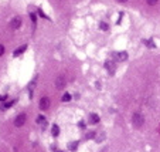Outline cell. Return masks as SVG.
I'll return each mask as SVG.
<instances>
[{
  "label": "cell",
  "instance_id": "obj_12",
  "mask_svg": "<svg viewBox=\"0 0 160 152\" xmlns=\"http://www.w3.org/2000/svg\"><path fill=\"white\" fill-rule=\"evenodd\" d=\"M146 2H148L149 6H154V4H156L157 2H159V0H146Z\"/></svg>",
  "mask_w": 160,
  "mask_h": 152
},
{
  "label": "cell",
  "instance_id": "obj_13",
  "mask_svg": "<svg viewBox=\"0 0 160 152\" xmlns=\"http://www.w3.org/2000/svg\"><path fill=\"white\" fill-rule=\"evenodd\" d=\"M70 100H71V95H70V94H64L62 101H70Z\"/></svg>",
  "mask_w": 160,
  "mask_h": 152
},
{
  "label": "cell",
  "instance_id": "obj_7",
  "mask_svg": "<svg viewBox=\"0 0 160 152\" xmlns=\"http://www.w3.org/2000/svg\"><path fill=\"white\" fill-rule=\"evenodd\" d=\"M105 68L106 70H109L111 73H113V68H115V64H113V61H111V60H108L105 63Z\"/></svg>",
  "mask_w": 160,
  "mask_h": 152
},
{
  "label": "cell",
  "instance_id": "obj_2",
  "mask_svg": "<svg viewBox=\"0 0 160 152\" xmlns=\"http://www.w3.org/2000/svg\"><path fill=\"white\" fill-rule=\"evenodd\" d=\"M24 122H26V114H18L17 117H16V119H14V125L16 127H23L24 125Z\"/></svg>",
  "mask_w": 160,
  "mask_h": 152
},
{
  "label": "cell",
  "instance_id": "obj_11",
  "mask_svg": "<svg viewBox=\"0 0 160 152\" xmlns=\"http://www.w3.org/2000/svg\"><path fill=\"white\" fill-rule=\"evenodd\" d=\"M52 134H54V137L58 135V127L57 125H52Z\"/></svg>",
  "mask_w": 160,
  "mask_h": 152
},
{
  "label": "cell",
  "instance_id": "obj_14",
  "mask_svg": "<svg viewBox=\"0 0 160 152\" xmlns=\"http://www.w3.org/2000/svg\"><path fill=\"white\" fill-rule=\"evenodd\" d=\"M101 29H102V30H108V24H106V23H101Z\"/></svg>",
  "mask_w": 160,
  "mask_h": 152
},
{
  "label": "cell",
  "instance_id": "obj_8",
  "mask_svg": "<svg viewBox=\"0 0 160 152\" xmlns=\"http://www.w3.org/2000/svg\"><path fill=\"white\" fill-rule=\"evenodd\" d=\"M89 122L91 124H97V122H99V117H98L97 114H91L89 115Z\"/></svg>",
  "mask_w": 160,
  "mask_h": 152
},
{
  "label": "cell",
  "instance_id": "obj_17",
  "mask_svg": "<svg viewBox=\"0 0 160 152\" xmlns=\"http://www.w3.org/2000/svg\"><path fill=\"white\" fill-rule=\"evenodd\" d=\"M6 100V97H0V101H4Z\"/></svg>",
  "mask_w": 160,
  "mask_h": 152
},
{
  "label": "cell",
  "instance_id": "obj_1",
  "mask_svg": "<svg viewBox=\"0 0 160 152\" xmlns=\"http://www.w3.org/2000/svg\"><path fill=\"white\" fill-rule=\"evenodd\" d=\"M132 122H133V125H135V128L143 127V124H145V117H143V114L135 113L132 115Z\"/></svg>",
  "mask_w": 160,
  "mask_h": 152
},
{
  "label": "cell",
  "instance_id": "obj_4",
  "mask_svg": "<svg viewBox=\"0 0 160 152\" xmlns=\"http://www.w3.org/2000/svg\"><path fill=\"white\" fill-rule=\"evenodd\" d=\"M113 55H115V58H116V60H118V61H125V60H126V57H128V54H126V53H125V51L115 53V54H113Z\"/></svg>",
  "mask_w": 160,
  "mask_h": 152
},
{
  "label": "cell",
  "instance_id": "obj_9",
  "mask_svg": "<svg viewBox=\"0 0 160 152\" xmlns=\"http://www.w3.org/2000/svg\"><path fill=\"white\" fill-rule=\"evenodd\" d=\"M24 50H26V46H21L20 49H18V50H16V51H14V55H16V57H17V55L20 54V53H23V51H24Z\"/></svg>",
  "mask_w": 160,
  "mask_h": 152
},
{
  "label": "cell",
  "instance_id": "obj_16",
  "mask_svg": "<svg viewBox=\"0 0 160 152\" xmlns=\"http://www.w3.org/2000/svg\"><path fill=\"white\" fill-rule=\"evenodd\" d=\"M37 122H44V117H38V118H37Z\"/></svg>",
  "mask_w": 160,
  "mask_h": 152
},
{
  "label": "cell",
  "instance_id": "obj_5",
  "mask_svg": "<svg viewBox=\"0 0 160 152\" xmlns=\"http://www.w3.org/2000/svg\"><path fill=\"white\" fill-rule=\"evenodd\" d=\"M10 26H12V29L17 30V29H20V26H21V20H20V18H17V17L13 18V20H12V24H10Z\"/></svg>",
  "mask_w": 160,
  "mask_h": 152
},
{
  "label": "cell",
  "instance_id": "obj_3",
  "mask_svg": "<svg viewBox=\"0 0 160 152\" xmlns=\"http://www.w3.org/2000/svg\"><path fill=\"white\" fill-rule=\"evenodd\" d=\"M38 107H40V110H47V108L50 107V98L48 97H42L38 102Z\"/></svg>",
  "mask_w": 160,
  "mask_h": 152
},
{
  "label": "cell",
  "instance_id": "obj_15",
  "mask_svg": "<svg viewBox=\"0 0 160 152\" xmlns=\"http://www.w3.org/2000/svg\"><path fill=\"white\" fill-rule=\"evenodd\" d=\"M3 54H4V46L0 44V55H3Z\"/></svg>",
  "mask_w": 160,
  "mask_h": 152
},
{
  "label": "cell",
  "instance_id": "obj_18",
  "mask_svg": "<svg viewBox=\"0 0 160 152\" xmlns=\"http://www.w3.org/2000/svg\"><path fill=\"white\" fill-rule=\"evenodd\" d=\"M118 2H122V3H125V2H126V0H118Z\"/></svg>",
  "mask_w": 160,
  "mask_h": 152
},
{
  "label": "cell",
  "instance_id": "obj_10",
  "mask_svg": "<svg viewBox=\"0 0 160 152\" xmlns=\"http://www.w3.org/2000/svg\"><path fill=\"white\" fill-rule=\"evenodd\" d=\"M145 43L148 44L149 49H153V47H154V41H153V40H149V41H145Z\"/></svg>",
  "mask_w": 160,
  "mask_h": 152
},
{
  "label": "cell",
  "instance_id": "obj_6",
  "mask_svg": "<svg viewBox=\"0 0 160 152\" xmlns=\"http://www.w3.org/2000/svg\"><path fill=\"white\" fill-rule=\"evenodd\" d=\"M64 85H65V81H64V77H58V78L55 80V87H57V88H62Z\"/></svg>",
  "mask_w": 160,
  "mask_h": 152
}]
</instances>
